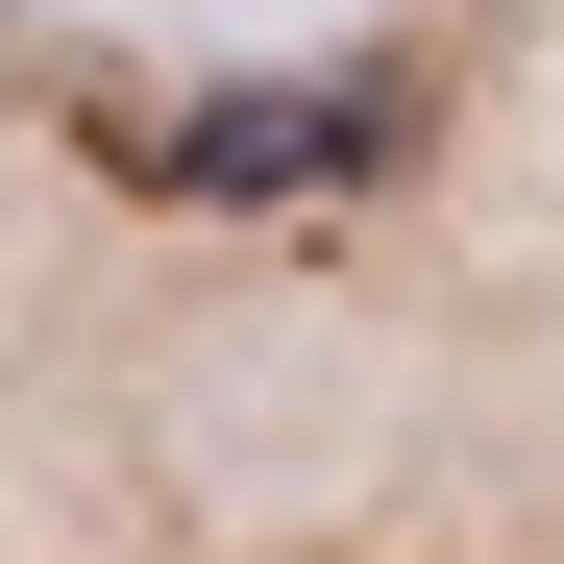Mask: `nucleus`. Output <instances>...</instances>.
<instances>
[{"instance_id": "f257e3e1", "label": "nucleus", "mask_w": 564, "mask_h": 564, "mask_svg": "<svg viewBox=\"0 0 564 564\" xmlns=\"http://www.w3.org/2000/svg\"><path fill=\"white\" fill-rule=\"evenodd\" d=\"M564 368V0L393 25H123L0 0V393H270V368Z\"/></svg>"}]
</instances>
